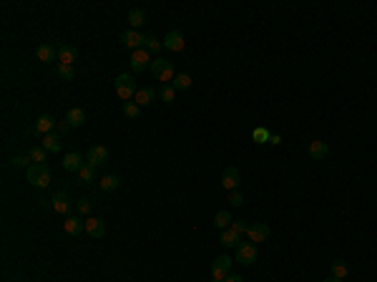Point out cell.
Listing matches in <instances>:
<instances>
[{"label":"cell","mask_w":377,"mask_h":282,"mask_svg":"<svg viewBox=\"0 0 377 282\" xmlns=\"http://www.w3.org/2000/svg\"><path fill=\"white\" fill-rule=\"evenodd\" d=\"M25 179H28V184H33L38 189H46L51 184V169H48V164H30L25 169Z\"/></svg>","instance_id":"1"},{"label":"cell","mask_w":377,"mask_h":282,"mask_svg":"<svg viewBox=\"0 0 377 282\" xmlns=\"http://www.w3.org/2000/svg\"><path fill=\"white\" fill-rule=\"evenodd\" d=\"M151 73H153V78L161 81L163 86H166V83H174V78H176V70L171 66V61H166V58H153V61H151Z\"/></svg>","instance_id":"2"},{"label":"cell","mask_w":377,"mask_h":282,"mask_svg":"<svg viewBox=\"0 0 377 282\" xmlns=\"http://www.w3.org/2000/svg\"><path fill=\"white\" fill-rule=\"evenodd\" d=\"M116 93H118V98H121L123 103L131 101V98L136 96V78H134L131 73L116 76Z\"/></svg>","instance_id":"3"},{"label":"cell","mask_w":377,"mask_h":282,"mask_svg":"<svg viewBox=\"0 0 377 282\" xmlns=\"http://www.w3.org/2000/svg\"><path fill=\"white\" fill-rule=\"evenodd\" d=\"M51 207H53L56 214H66V217H68L71 209L75 207V202H73V197H71L68 192H63V189H61V192H56V194L51 197Z\"/></svg>","instance_id":"4"},{"label":"cell","mask_w":377,"mask_h":282,"mask_svg":"<svg viewBox=\"0 0 377 282\" xmlns=\"http://www.w3.org/2000/svg\"><path fill=\"white\" fill-rule=\"evenodd\" d=\"M86 164H91L93 169L106 166V164H108V149H106L103 144H93V146L88 149V154H86Z\"/></svg>","instance_id":"5"},{"label":"cell","mask_w":377,"mask_h":282,"mask_svg":"<svg viewBox=\"0 0 377 282\" xmlns=\"http://www.w3.org/2000/svg\"><path fill=\"white\" fill-rule=\"evenodd\" d=\"M236 262L244 265V267L254 265L257 262V244L254 242H239V247H236Z\"/></svg>","instance_id":"6"},{"label":"cell","mask_w":377,"mask_h":282,"mask_svg":"<svg viewBox=\"0 0 377 282\" xmlns=\"http://www.w3.org/2000/svg\"><path fill=\"white\" fill-rule=\"evenodd\" d=\"M231 265H234V260H231L229 255H219V257L212 262V277H214V280H224L226 275L231 272Z\"/></svg>","instance_id":"7"},{"label":"cell","mask_w":377,"mask_h":282,"mask_svg":"<svg viewBox=\"0 0 377 282\" xmlns=\"http://www.w3.org/2000/svg\"><path fill=\"white\" fill-rule=\"evenodd\" d=\"M246 234H249V242H267L269 239V234H272V229H269V224H264V222H254V224H249V229H246Z\"/></svg>","instance_id":"8"},{"label":"cell","mask_w":377,"mask_h":282,"mask_svg":"<svg viewBox=\"0 0 377 282\" xmlns=\"http://www.w3.org/2000/svg\"><path fill=\"white\" fill-rule=\"evenodd\" d=\"M151 61H153V58H151L149 51H146V48H139V51L131 53V61H129V63H131V68L136 70V73H141V70L151 68Z\"/></svg>","instance_id":"9"},{"label":"cell","mask_w":377,"mask_h":282,"mask_svg":"<svg viewBox=\"0 0 377 282\" xmlns=\"http://www.w3.org/2000/svg\"><path fill=\"white\" fill-rule=\"evenodd\" d=\"M161 43H163V48H166V51H174V53L184 51V46H186V41H184V33H181V30H169V33H166V38H163Z\"/></svg>","instance_id":"10"},{"label":"cell","mask_w":377,"mask_h":282,"mask_svg":"<svg viewBox=\"0 0 377 282\" xmlns=\"http://www.w3.org/2000/svg\"><path fill=\"white\" fill-rule=\"evenodd\" d=\"M239 184H241V174H239V169H236V166H226L224 174H222V187L229 189V192H236Z\"/></svg>","instance_id":"11"},{"label":"cell","mask_w":377,"mask_h":282,"mask_svg":"<svg viewBox=\"0 0 377 282\" xmlns=\"http://www.w3.org/2000/svg\"><path fill=\"white\" fill-rule=\"evenodd\" d=\"M58 126V121L51 116V114H43L35 119V134L38 136H46V134H53V129Z\"/></svg>","instance_id":"12"},{"label":"cell","mask_w":377,"mask_h":282,"mask_svg":"<svg viewBox=\"0 0 377 282\" xmlns=\"http://www.w3.org/2000/svg\"><path fill=\"white\" fill-rule=\"evenodd\" d=\"M144 38H146L144 33H139V30H131V28L121 33V41H123V43H126L131 51H139V48H144Z\"/></svg>","instance_id":"13"},{"label":"cell","mask_w":377,"mask_h":282,"mask_svg":"<svg viewBox=\"0 0 377 282\" xmlns=\"http://www.w3.org/2000/svg\"><path fill=\"white\" fill-rule=\"evenodd\" d=\"M86 234H88V237H96V239L106 237V224H103V219L88 217V219H86Z\"/></svg>","instance_id":"14"},{"label":"cell","mask_w":377,"mask_h":282,"mask_svg":"<svg viewBox=\"0 0 377 282\" xmlns=\"http://www.w3.org/2000/svg\"><path fill=\"white\" fill-rule=\"evenodd\" d=\"M35 56H38V61H43V63H53V61L58 58V46L40 43V46L35 48Z\"/></svg>","instance_id":"15"},{"label":"cell","mask_w":377,"mask_h":282,"mask_svg":"<svg viewBox=\"0 0 377 282\" xmlns=\"http://www.w3.org/2000/svg\"><path fill=\"white\" fill-rule=\"evenodd\" d=\"M307 154H309V159H314V161H322V159H327V154H329V144L327 141H312L309 144V149H307Z\"/></svg>","instance_id":"16"},{"label":"cell","mask_w":377,"mask_h":282,"mask_svg":"<svg viewBox=\"0 0 377 282\" xmlns=\"http://www.w3.org/2000/svg\"><path fill=\"white\" fill-rule=\"evenodd\" d=\"M40 146L51 154H58L63 149V139H61V134H46V136H40Z\"/></svg>","instance_id":"17"},{"label":"cell","mask_w":377,"mask_h":282,"mask_svg":"<svg viewBox=\"0 0 377 282\" xmlns=\"http://www.w3.org/2000/svg\"><path fill=\"white\" fill-rule=\"evenodd\" d=\"M75 58H78V48H75V46H68V43H61V46H58V61H61V63L73 66Z\"/></svg>","instance_id":"18"},{"label":"cell","mask_w":377,"mask_h":282,"mask_svg":"<svg viewBox=\"0 0 377 282\" xmlns=\"http://www.w3.org/2000/svg\"><path fill=\"white\" fill-rule=\"evenodd\" d=\"M63 229H66V234H80V232H86V219H78V217H66V222H63Z\"/></svg>","instance_id":"19"},{"label":"cell","mask_w":377,"mask_h":282,"mask_svg":"<svg viewBox=\"0 0 377 282\" xmlns=\"http://www.w3.org/2000/svg\"><path fill=\"white\" fill-rule=\"evenodd\" d=\"M63 169H66V171H80V169H83V156H80L78 151L66 154V156H63Z\"/></svg>","instance_id":"20"},{"label":"cell","mask_w":377,"mask_h":282,"mask_svg":"<svg viewBox=\"0 0 377 282\" xmlns=\"http://www.w3.org/2000/svg\"><path fill=\"white\" fill-rule=\"evenodd\" d=\"M134 98H136V103L144 109V106H151V103H153V98H156V91H153V88H149V86H144V88H139V91H136V96H134Z\"/></svg>","instance_id":"21"},{"label":"cell","mask_w":377,"mask_h":282,"mask_svg":"<svg viewBox=\"0 0 377 282\" xmlns=\"http://www.w3.org/2000/svg\"><path fill=\"white\" fill-rule=\"evenodd\" d=\"M144 23H146V13L141 8H131L129 10V25H131V30H139Z\"/></svg>","instance_id":"22"},{"label":"cell","mask_w":377,"mask_h":282,"mask_svg":"<svg viewBox=\"0 0 377 282\" xmlns=\"http://www.w3.org/2000/svg\"><path fill=\"white\" fill-rule=\"evenodd\" d=\"M66 121H68V124H71L73 129H80V126L86 124V111L75 106V109H71V111L66 114Z\"/></svg>","instance_id":"23"},{"label":"cell","mask_w":377,"mask_h":282,"mask_svg":"<svg viewBox=\"0 0 377 282\" xmlns=\"http://www.w3.org/2000/svg\"><path fill=\"white\" fill-rule=\"evenodd\" d=\"M98 187H101L103 192H116V189L121 187V179H118L116 174H108V177H103V179L98 182Z\"/></svg>","instance_id":"24"},{"label":"cell","mask_w":377,"mask_h":282,"mask_svg":"<svg viewBox=\"0 0 377 282\" xmlns=\"http://www.w3.org/2000/svg\"><path fill=\"white\" fill-rule=\"evenodd\" d=\"M347 275H350V265H347L345 260H334V262H332V277L345 280Z\"/></svg>","instance_id":"25"},{"label":"cell","mask_w":377,"mask_h":282,"mask_svg":"<svg viewBox=\"0 0 377 282\" xmlns=\"http://www.w3.org/2000/svg\"><path fill=\"white\" fill-rule=\"evenodd\" d=\"M219 242H222L224 247H239V234H236L234 229H222Z\"/></svg>","instance_id":"26"},{"label":"cell","mask_w":377,"mask_h":282,"mask_svg":"<svg viewBox=\"0 0 377 282\" xmlns=\"http://www.w3.org/2000/svg\"><path fill=\"white\" fill-rule=\"evenodd\" d=\"M214 227H217V229H229V227H231V214L226 209L217 211V214H214Z\"/></svg>","instance_id":"27"},{"label":"cell","mask_w":377,"mask_h":282,"mask_svg":"<svg viewBox=\"0 0 377 282\" xmlns=\"http://www.w3.org/2000/svg\"><path fill=\"white\" fill-rule=\"evenodd\" d=\"M176 91H189L191 88V76L189 73H176V78H174V83H171Z\"/></svg>","instance_id":"28"},{"label":"cell","mask_w":377,"mask_h":282,"mask_svg":"<svg viewBox=\"0 0 377 282\" xmlns=\"http://www.w3.org/2000/svg\"><path fill=\"white\" fill-rule=\"evenodd\" d=\"M158 98H161L163 103H174V98H176V88H174L171 83L161 86V93H158Z\"/></svg>","instance_id":"29"},{"label":"cell","mask_w":377,"mask_h":282,"mask_svg":"<svg viewBox=\"0 0 377 282\" xmlns=\"http://www.w3.org/2000/svg\"><path fill=\"white\" fill-rule=\"evenodd\" d=\"M46 154H48V151H46L43 146H33V149L28 151V156H30L33 164H46Z\"/></svg>","instance_id":"30"},{"label":"cell","mask_w":377,"mask_h":282,"mask_svg":"<svg viewBox=\"0 0 377 282\" xmlns=\"http://www.w3.org/2000/svg\"><path fill=\"white\" fill-rule=\"evenodd\" d=\"M78 177H80V182L91 184V182H96V169H93L91 164H83V169L78 171Z\"/></svg>","instance_id":"31"},{"label":"cell","mask_w":377,"mask_h":282,"mask_svg":"<svg viewBox=\"0 0 377 282\" xmlns=\"http://www.w3.org/2000/svg\"><path fill=\"white\" fill-rule=\"evenodd\" d=\"M56 73H58L63 81H73L75 78V68L73 66H66V63H58V66H56Z\"/></svg>","instance_id":"32"},{"label":"cell","mask_w":377,"mask_h":282,"mask_svg":"<svg viewBox=\"0 0 377 282\" xmlns=\"http://www.w3.org/2000/svg\"><path fill=\"white\" fill-rule=\"evenodd\" d=\"M144 48H146L149 53H158V51L163 48V43L156 41V36H146V38H144Z\"/></svg>","instance_id":"33"},{"label":"cell","mask_w":377,"mask_h":282,"mask_svg":"<svg viewBox=\"0 0 377 282\" xmlns=\"http://www.w3.org/2000/svg\"><path fill=\"white\" fill-rule=\"evenodd\" d=\"M10 164H13L15 169H28L33 161H30V156H25V154H15V156L10 159Z\"/></svg>","instance_id":"34"},{"label":"cell","mask_w":377,"mask_h":282,"mask_svg":"<svg viewBox=\"0 0 377 282\" xmlns=\"http://www.w3.org/2000/svg\"><path fill=\"white\" fill-rule=\"evenodd\" d=\"M123 114H126L129 119H139L141 106H139V103H134V101H126V103H123Z\"/></svg>","instance_id":"35"},{"label":"cell","mask_w":377,"mask_h":282,"mask_svg":"<svg viewBox=\"0 0 377 282\" xmlns=\"http://www.w3.org/2000/svg\"><path fill=\"white\" fill-rule=\"evenodd\" d=\"M252 139L257 141V144H267V141L272 139V134H269L267 129H262V126H259V129H254V131H252Z\"/></svg>","instance_id":"36"},{"label":"cell","mask_w":377,"mask_h":282,"mask_svg":"<svg viewBox=\"0 0 377 282\" xmlns=\"http://www.w3.org/2000/svg\"><path fill=\"white\" fill-rule=\"evenodd\" d=\"M229 229H234L236 234H244L246 229H249V222L246 219H231V227Z\"/></svg>","instance_id":"37"},{"label":"cell","mask_w":377,"mask_h":282,"mask_svg":"<svg viewBox=\"0 0 377 282\" xmlns=\"http://www.w3.org/2000/svg\"><path fill=\"white\" fill-rule=\"evenodd\" d=\"M75 209L80 211V214H88L91 211V199H78L75 202Z\"/></svg>","instance_id":"38"},{"label":"cell","mask_w":377,"mask_h":282,"mask_svg":"<svg viewBox=\"0 0 377 282\" xmlns=\"http://www.w3.org/2000/svg\"><path fill=\"white\" fill-rule=\"evenodd\" d=\"M229 204H231V207H241V204H244L241 194H239V192H231V194H229Z\"/></svg>","instance_id":"39"},{"label":"cell","mask_w":377,"mask_h":282,"mask_svg":"<svg viewBox=\"0 0 377 282\" xmlns=\"http://www.w3.org/2000/svg\"><path fill=\"white\" fill-rule=\"evenodd\" d=\"M71 129H73V126H71V124H68L66 119H63V121H58V134H61V136H66V134H68Z\"/></svg>","instance_id":"40"},{"label":"cell","mask_w":377,"mask_h":282,"mask_svg":"<svg viewBox=\"0 0 377 282\" xmlns=\"http://www.w3.org/2000/svg\"><path fill=\"white\" fill-rule=\"evenodd\" d=\"M222 282H244V280H241V275H226Z\"/></svg>","instance_id":"41"},{"label":"cell","mask_w":377,"mask_h":282,"mask_svg":"<svg viewBox=\"0 0 377 282\" xmlns=\"http://www.w3.org/2000/svg\"><path fill=\"white\" fill-rule=\"evenodd\" d=\"M269 144H274V146H279V144H282V136H279V134H272V139H269Z\"/></svg>","instance_id":"42"},{"label":"cell","mask_w":377,"mask_h":282,"mask_svg":"<svg viewBox=\"0 0 377 282\" xmlns=\"http://www.w3.org/2000/svg\"><path fill=\"white\" fill-rule=\"evenodd\" d=\"M322 282H342V280H337V277H332V275H329L327 280H322Z\"/></svg>","instance_id":"43"},{"label":"cell","mask_w":377,"mask_h":282,"mask_svg":"<svg viewBox=\"0 0 377 282\" xmlns=\"http://www.w3.org/2000/svg\"><path fill=\"white\" fill-rule=\"evenodd\" d=\"M212 282H222V280H212Z\"/></svg>","instance_id":"44"}]
</instances>
